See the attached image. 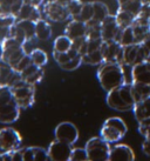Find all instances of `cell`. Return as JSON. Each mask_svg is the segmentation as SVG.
I'll return each instance as SVG.
<instances>
[{
  "label": "cell",
  "mask_w": 150,
  "mask_h": 161,
  "mask_svg": "<svg viewBox=\"0 0 150 161\" xmlns=\"http://www.w3.org/2000/svg\"><path fill=\"white\" fill-rule=\"evenodd\" d=\"M17 23V17L13 14H0V26L1 27H11Z\"/></svg>",
  "instance_id": "60d3db41"
},
{
  "label": "cell",
  "mask_w": 150,
  "mask_h": 161,
  "mask_svg": "<svg viewBox=\"0 0 150 161\" xmlns=\"http://www.w3.org/2000/svg\"><path fill=\"white\" fill-rule=\"evenodd\" d=\"M79 54L80 53L78 49L75 47H72L67 52H54L53 51V58L59 66H62V65L67 64L68 61H71L72 59H74L75 57H78Z\"/></svg>",
  "instance_id": "4316f807"
},
{
  "label": "cell",
  "mask_w": 150,
  "mask_h": 161,
  "mask_svg": "<svg viewBox=\"0 0 150 161\" xmlns=\"http://www.w3.org/2000/svg\"><path fill=\"white\" fill-rule=\"evenodd\" d=\"M82 60H83V64H87V65H90V66H97V65H101L104 61L101 48L83 54Z\"/></svg>",
  "instance_id": "f1b7e54d"
},
{
  "label": "cell",
  "mask_w": 150,
  "mask_h": 161,
  "mask_svg": "<svg viewBox=\"0 0 150 161\" xmlns=\"http://www.w3.org/2000/svg\"><path fill=\"white\" fill-rule=\"evenodd\" d=\"M123 67L124 66L121 64L110 61H103L101 65H99L96 73L97 80L106 92H110L126 84Z\"/></svg>",
  "instance_id": "6da1fadb"
},
{
  "label": "cell",
  "mask_w": 150,
  "mask_h": 161,
  "mask_svg": "<svg viewBox=\"0 0 150 161\" xmlns=\"http://www.w3.org/2000/svg\"><path fill=\"white\" fill-rule=\"evenodd\" d=\"M22 147V139L19 132L12 127L0 130V152H14Z\"/></svg>",
  "instance_id": "30bf717a"
},
{
  "label": "cell",
  "mask_w": 150,
  "mask_h": 161,
  "mask_svg": "<svg viewBox=\"0 0 150 161\" xmlns=\"http://www.w3.org/2000/svg\"><path fill=\"white\" fill-rule=\"evenodd\" d=\"M144 1H146V3H149V4H150V0H144Z\"/></svg>",
  "instance_id": "f907efd6"
},
{
  "label": "cell",
  "mask_w": 150,
  "mask_h": 161,
  "mask_svg": "<svg viewBox=\"0 0 150 161\" xmlns=\"http://www.w3.org/2000/svg\"><path fill=\"white\" fill-rule=\"evenodd\" d=\"M137 20L140 21H143V23L150 24V4L149 3H143V6H142L141 11L138 15L136 17Z\"/></svg>",
  "instance_id": "f35d334b"
},
{
  "label": "cell",
  "mask_w": 150,
  "mask_h": 161,
  "mask_svg": "<svg viewBox=\"0 0 150 161\" xmlns=\"http://www.w3.org/2000/svg\"><path fill=\"white\" fill-rule=\"evenodd\" d=\"M117 5L120 9L130 12L137 17L143 6V0H117Z\"/></svg>",
  "instance_id": "d4e9b609"
},
{
  "label": "cell",
  "mask_w": 150,
  "mask_h": 161,
  "mask_svg": "<svg viewBox=\"0 0 150 161\" xmlns=\"http://www.w3.org/2000/svg\"><path fill=\"white\" fill-rule=\"evenodd\" d=\"M81 64H83V60H82V55L79 54L78 57L72 59L71 61H68L67 64L60 66V68L63 69V71H74V69H76V68H79L81 66Z\"/></svg>",
  "instance_id": "74e56055"
},
{
  "label": "cell",
  "mask_w": 150,
  "mask_h": 161,
  "mask_svg": "<svg viewBox=\"0 0 150 161\" xmlns=\"http://www.w3.org/2000/svg\"><path fill=\"white\" fill-rule=\"evenodd\" d=\"M52 36V27L45 19H39L35 21V39L40 41H46Z\"/></svg>",
  "instance_id": "603a6c76"
},
{
  "label": "cell",
  "mask_w": 150,
  "mask_h": 161,
  "mask_svg": "<svg viewBox=\"0 0 150 161\" xmlns=\"http://www.w3.org/2000/svg\"><path fill=\"white\" fill-rule=\"evenodd\" d=\"M72 161H87L88 160V154L86 148H73L71 155Z\"/></svg>",
  "instance_id": "ab89813d"
},
{
  "label": "cell",
  "mask_w": 150,
  "mask_h": 161,
  "mask_svg": "<svg viewBox=\"0 0 150 161\" xmlns=\"http://www.w3.org/2000/svg\"><path fill=\"white\" fill-rule=\"evenodd\" d=\"M106 101L107 105L115 111H119V112L132 111L136 101L132 94L131 84L126 82L117 88L107 92Z\"/></svg>",
  "instance_id": "7a4b0ae2"
},
{
  "label": "cell",
  "mask_w": 150,
  "mask_h": 161,
  "mask_svg": "<svg viewBox=\"0 0 150 161\" xmlns=\"http://www.w3.org/2000/svg\"><path fill=\"white\" fill-rule=\"evenodd\" d=\"M31 64H32L31 57H29V54L27 53L26 55H25V57H24V58H22L21 60H20V61H19V63L17 64L15 66H14V69L20 73V72L24 71V69H25L27 66H29Z\"/></svg>",
  "instance_id": "7bdbcfd3"
},
{
  "label": "cell",
  "mask_w": 150,
  "mask_h": 161,
  "mask_svg": "<svg viewBox=\"0 0 150 161\" xmlns=\"http://www.w3.org/2000/svg\"><path fill=\"white\" fill-rule=\"evenodd\" d=\"M131 82L150 85V63L142 61L131 67Z\"/></svg>",
  "instance_id": "e0dca14e"
},
{
  "label": "cell",
  "mask_w": 150,
  "mask_h": 161,
  "mask_svg": "<svg viewBox=\"0 0 150 161\" xmlns=\"http://www.w3.org/2000/svg\"><path fill=\"white\" fill-rule=\"evenodd\" d=\"M17 24L24 31L27 40L31 41L35 38V21H32V20H17Z\"/></svg>",
  "instance_id": "d6a6232c"
},
{
  "label": "cell",
  "mask_w": 150,
  "mask_h": 161,
  "mask_svg": "<svg viewBox=\"0 0 150 161\" xmlns=\"http://www.w3.org/2000/svg\"><path fill=\"white\" fill-rule=\"evenodd\" d=\"M93 15H94L93 1H89V3H84L80 14L78 17H75L74 19H78V20L83 21V23H88V21H90L93 19Z\"/></svg>",
  "instance_id": "d590c367"
},
{
  "label": "cell",
  "mask_w": 150,
  "mask_h": 161,
  "mask_svg": "<svg viewBox=\"0 0 150 161\" xmlns=\"http://www.w3.org/2000/svg\"><path fill=\"white\" fill-rule=\"evenodd\" d=\"M115 17H116V20H117L121 30L132 26V24H134L135 19H136V15H134L130 12H127V11H123V9L120 8H117V12L115 14Z\"/></svg>",
  "instance_id": "83f0119b"
},
{
  "label": "cell",
  "mask_w": 150,
  "mask_h": 161,
  "mask_svg": "<svg viewBox=\"0 0 150 161\" xmlns=\"http://www.w3.org/2000/svg\"><path fill=\"white\" fill-rule=\"evenodd\" d=\"M116 40L119 41L122 46H128L132 45V44H136V38H135V34H134V31H132V27H127V28H122L120 31V34L117 36Z\"/></svg>",
  "instance_id": "f546056e"
},
{
  "label": "cell",
  "mask_w": 150,
  "mask_h": 161,
  "mask_svg": "<svg viewBox=\"0 0 150 161\" xmlns=\"http://www.w3.org/2000/svg\"><path fill=\"white\" fill-rule=\"evenodd\" d=\"M86 151L89 161H107L110 154V142L106 141L102 136L89 139L86 143Z\"/></svg>",
  "instance_id": "ba28073f"
},
{
  "label": "cell",
  "mask_w": 150,
  "mask_h": 161,
  "mask_svg": "<svg viewBox=\"0 0 150 161\" xmlns=\"http://www.w3.org/2000/svg\"><path fill=\"white\" fill-rule=\"evenodd\" d=\"M123 46L117 40H103L101 45V51L104 61L121 64Z\"/></svg>",
  "instance_id": "4fadbf2b"
},
{
  "label": "cell",
  "mask_w": 150,
  "mask_h": 161,
  "mask_svg": "<svg viewBox=\"0 0 150 161\" xmlns=\"http://www.w3.org/2000/svg\"><path fill=\"white\" fill-rule=\"evenodd\" d=\"M149 53L150 51L147 48V46L143 42H136L132 45L123 46L121 65L132 67L142 61H146Z\"/></svg>",
  "instance_id": "52a82bcc"
},
{
  "label": "cell",
  "mask_w": 150,
  "mask_h": 161,
  "mask_svg": "<svg viewBox=\"0 0 150 161\" xmlns=\"http://www.w3.org/2000/svg\"><path fill=\"white\" fill-rule=\"evenodd\" d=\"M65 34L69 36L72 40L87 36V25L78 19H71L65 28Z\"/></svg>",
  "instance_id": "ffe728a7"
},
{
  "label": "cell",
  "mask_w": 150,
  "mask_h": 161,
  "mask_svg": "<svg viewBox=\"0 0 150 161\" xmlns=\"http://www.w3.org/2000/svg\"><path fill=\"white\" fill-rule=\"evenodd\" d=\"M132 87V94L135 101H142L144 99L149 98L150 97V85L147 84H140V82H131Z\"/></svg>",
  "instance_id": "484cf974"
},
{
  "label": "cell",
  "mask_w": 150,
  "mask_h": 161,
  "mask_svg": "<svg viewBox=\"0 0 150 161\" xmlns=\"http://www.w3.org/2000/svg\"><path fill=\"white\" fill-rule=\"evenodd\" d=\"M20 109L11 87H0V124H13L20 116Z\"/></svg>",
  "instance_id": "3957f363"
},
{
  "label": "cell",
  "mask_w": 150,
  "mask_h": 161,
  "mask_svg": "<svg viewBox=\"0 0 150 161\" xmlns=\"http://www.w3.org/2000/svg\"><path fill=\"white\" fill-rule=\"evenodd\" d=\"M134 151L126 143H119L110 148L109 161H134Z\"/></svg>",
  "instance_id": "2e32d148"
},
{
  "label": "cell",
  "mask_w": 150,
  "mask_h": 161,
  "mask_svg": "<svg viewBox=\"0 0 150 161\" xmlns=\"http://www.w3.org/2000/svg\"><path fill=\"white\" fill-rule=\"evenodd\" d=\"M138 133L143 138H150V118L138 122Z\"/></svg>",
  "instance_id": "b9f144b4"
},
{
  "label": "cell",
  "mask_w": 150,
  "mask_h": 161,
  "mask_svg": "<svg viewBox=\"0 0 150 161\" xmlns=\"http://www.w3.org/2000/svg\"><path fill=\"white\" fill-rule=\"evenodd\" d=\"M93 6H94V15L92 20L102 23L110 14L109 13V9L107 7V5L101 3V1H93Z\"/></svg>",
  "instance_id": "1f68e13d"
},
{
  "label": "cell",
  "mask_w": 150,
  "mask_h": 161,
  "mask_svg": "<svg viewBox=\"0 0 150 161\" xmlns=\"http://www.w3.org/2000/svg\"><path fill=\"white\" fill-rule=\"evenodd\" d=\"M15 101L20 108H29L35 101V85L29 84L25 80H19L15 85L11 87Z\"/></svg>",
  "instance_id": "5b68a950"
},
{
  "label": "cell",
  "mask_w": 150,
  "mask_h": 161,
  "mask_svg": "<svg viewBox=\"0 0 150 161\" xmlns=\"http://www.w3.org/2000/svg\"><path fill=\"white\" fill-rule=\"evenodd\" d=\"M42 13L45 14L47 20L53 23H63L68 19H72L67 5L57 3L55 0L45 1L42 5Z\"/></svg>",
  "instance_id": "9c48e42d"
},
{
  "label": "cell",
  "mask_w": 150,
  "mask_h": 161,
  "mask_svg": "<svg viewBox=\"0 0 150 161\" xmlns=\"http://www.w3.org/2000/svg\"><path fill=\"white\" fill-rule=\"evenodd\" d=\"M142 151L147 157H150V138H146L142 142Z\"/></svg>",
  "instance_id": "f6af8a7d"
},
{
  "label": "cell",
  "mask_w": 150,
  "mask_h": 161,
  "mask_svg": "<svg viewBox=\"0 0 150 161\" xmlns=\"http://www.w3.org/2000/svg\"><path fill=\"white\" fill-rule=\"evenodd\" d=\"M127 125L121 118L113 116L107 119L100 130V136L108 142H117L124 135L127 134Z\"/></svg>",
  "instance_id": "277c9868"
},
{
  "label": "cell",
  "mask_w": 150,
  "mask_h": 161,
  "mask_svg": "<svg viewBox=\"0 0 150 161\" xmlns=\"http://www.w3.org/2000/svg\"><path fill=\"white\" fill-rule=\"evenodd\" d=\"M24 161H46L49 160L48 151L41 147H25L22 148Z\"/></svg>",
  "instance_id": "44dd1931"
},
{
  "label": "cell",
  "mask_w": 150,
  "mask_h": 161,
  "mask_svg": "<svg viewBox=\"0 0 150 161\" xmlns=\"http://www.w3.org/2000/svg\"><path fill=\"white\" fill-rule=\"evenodd\" d=\"M55 1H57V3H61V4H68L71 0H55Z\"/></svg>",
  "instance_id": "c3c4849f"
},
{
  "label": "cell",
  "mask_w": 150,
  "mask_h": 161,
  "mask_svg": "<svg viewBox=\"0 0 150 161\" xmlns=\"http://www.w3.org/2000/svg\"><path fill=\"white\" fill-rule=\"evenodd\" d=\"M17 20H32V21H38L41 19V12H40V7L35 6L29 3H24L18 13L15 14Z\"/></svg>",
  "instance_id": "d6986e66"
},
{
  "label": "cell",
  "mask_w": 150,
  "mask_h": 161,
  "mask_svg": "<svg viewBox=\"0 0 150 161\" xmlns=\"http://www.w3.org/2000/svg\"><path fill=\"white\" fill-rule=\"evenodd\" d=\"M3 48H4V52H3L1 60L11 65L12 67H14L27 54V52L25 51V44L13 36H8L3 42Z\"/></svg>",
  "instance_id": "8992f818"
},
{
  "label": "cell",
  "mask_w": 150,
  "mask_h": 161,
  "mask_svg": "<svg viewBox=\"0 0 150 161\" xmlns=\"http://www.w3.org/2000/svg\"><path fill=\"white\" fill-rule=\"evenodd\" d=\"M147 61H148V63H150V53H149V55H148V58H147Z\"/></svg>",
  "instance_id": "681fc988"
},
{
  "label": "cell",
  "mask_w": 150,
  "mask_h": 161,
  "mask_svg": "<svg viewBox=\"0 0 150 161\" xmlns=\"http://www.w3.org/2000/svg\"><path fill=\"white\" fill-rule=\"evenodd\" d=\"M54 135L56 140H60L62 142H66L73 146L79 139V130L74 124L63 121L56 126V128L54 130Z\"/></svg>",
  "instance_id": "8fae6325"
},
{
  "label": "cell",
  "mask_w": 150,
  "mask_h": 161,
  "mask_svg": "<svg viewBox=\"0 0 150 161\" xmlns=\"http://www.w3.org/2000/svg\"><path fill=\"white\" fill-rule=\"evenodd\" d=\"M132 112H134L137 122L150 118V97L135 103Z\"/></svg>",
  "instance_id": "7402d4cb"
},
{
  "label": "cell",
  "mask_w": 150,
  "mask_h": 161,
  "mask_svg": "<svg viewBox=\"0 0 150 161\" xmlns=\"http://www.w3.org/2000/svg\"><path fill=\"white\" fill-rule=\"evenodd\" d=\"M87 25V38L88 39H102L101 36V23L95 21V20H90Z\"/></svg>",
  "instance_id": "e575fe53"
},
{
  "label": "cell",
  "mask_w": 150,
  "mask_h": 161,
  "mask_svg": "<svg viewBox=\"0 0 150 161\" xmlns=\"http://www.w3.org/2000/svg\"><path fill=\"white\" fill-rule=\"evenodd\" d=\"M19 80H21L20 73L14 69L11 65L0 61V87H12Z\"/></svg>",
  "instance_id": "9a60e30c"
},
{
  "label": "cell",
  "mask_w": 150,
  "mask_h": 161,
  "mask_svg": "<svg viewBox=\"0 0 150 161\" xmlns=\"http://www.w3.org/2000/svg\"><path fill=\"white\" fill-rule=\"evenodd\" d=\"M83 4L81 0H71L68 4H67V7H68V11L72 15V19H74L75 17H78L81 12V9L83 7Z\"/></svg>",
  "instance_id": "8d00e7d4"
},
{
  "label": "cell",
  "mask_w": 150,
  "mask_h": 161,
  "mask_svg": "<svg viewBox=\"0 0 150 161\" xmlns=\"http://www.w3.org/2000/svg\"><path fill=\"white\" fill-rule=\"evenodd\" d=\"M49 160L53 161H68L71 160L73 146L66 142H62L60 140H54L48 147Z\"/></svg>",
  "instance_id": "7c38bea8"
},
{
  "label": "cell",
  "mask_w": 150,
  "mask_h": 161,
  "mask_svg": "<svg viewBox=\"0 0 150 161\" xmlns=\"http://www.w3.org/2000/svg\"><path fill=\"white\" fill-rule=\"evenodd\" d=\"M8 36H11V28L0 26V42H4Z\"/></svg>",
  "instance_id": "ee69618b"
},
{
  "label": "cell",
  "mask_w": 150,
  "mask_h": 161,
  "mask_svg": "<svg viewBox=\"0 0 150 161\" xmlns=\"http://www.w3.org/2000/svg\"><path fill=\"white\" fill-rule=\"evenodd\" d=\"M26 3H29V4H33L35 5V6H38V7H40L41 5H44V3L46 1V0H25Z\"/></svg>",
  "instance_id": "bcb514c9"
},
{
  "label": "cell",
  "mask_w": 150,
  "mask_h": 161,
  "mask_svg": "<svg viewBox=\"0 0 150 161\" xmlns=\"http://www.w3.org/2000/svg\"><path fill=\"white\" fill-rule=\"evenodd\" d=\"M20 75H21L22 80L27 81L29 84H33V85H36L44 79L45 71L42 67H40V66L32 63L24 71L20 72Z\"/></svg>",
  "instance_id": "ac0fdd59"
},
{
  "label": "cell",
  "mask_w": 150,
  "mask_h": 161,
  "mask_svg": "<svg viewBox=\"0 0 150 161\" xmlns=\"http://www.w3.org/2000/svg\"><path fill=\"white\" fill-rule=\"evenodd\" d=\"M3 52H4V48H3V42H0V61L3 59Z\"/></svg>",
  "instance_id": "7dc6e473"
},
{
  "label": "cell",
  "mask_w": 150,
  "mask_h": 161,
  "mask_svg": "<svg viewBox=\"0 0 150 161\" xmlns=\"http://www.w3.org/2000/svg\"><path fill=\"white\" fill-rule=\"evenodd\" d=\"M25 3V0H0V14H15Z\"/></svg>",
  "instance_id": "cb8c5ba5"
},
{
  "label": "cell",
  "mask_w": 150,
  "mask_h": 161,
  "mask_svg": "<svg viewBox=\"0 0 150 161\" xmlns=\"http://www.w3.org/2000/svg\"><path fill=\"white\" fill-rule=\"evenodd\" d=\"M121 27H120L116 17L109 14L101 23V36L102 40H116L120 34Z\"/></svg>",
  "instance_id": "5bb4252c"
},
{
  "label": "cell",
  "mask_w": 150,
  "mask_h": 161,
  "mask_svg": "<svg viewBox=\"0 0 150 161\" xmlns=\"http://www.w3.org/2000/svg\"><path fill=\"white\" fill-rule=\"evenodd\" d=\"M29 57H31L32 63L40 66V67H44L45 65L48 63V55L41 48H34L29 53Z\"/></svg>",
  "instance_id": "836d02e7"
},
{
  "label": "cell",
  "mask_w": 150,
  "mask_h": 161,
  "mask_svg": "<svg viewBox=\"0 0 150 161\" xmlns=\"http://www.w3.org/2000/svg\"><path fill=\"white\" fill-rule=\"evenodd\" d=\"M73 47V40L66 34L57 36L54 40L53 51L54 52H67Z\"/></svg>",
  "instance_id": "4dcf8cb0"
}]
</instances>
